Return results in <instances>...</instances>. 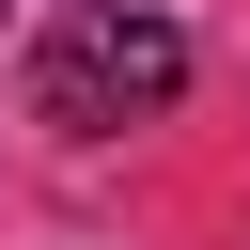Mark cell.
Instances as JSON below:
<instances>
[{
  "instance_id": "6da1fadb",
  "label": "cell",
  "mask_w": 250,
  "mask_h": 250,
  "mask_svg": "<svg viewBox=\"0 0 250 250\" xmlns=\"http://www.w3.org/2000/svg\"><path fill=\"white\" fill-rule=\"evenodd\" d=\"M172 94H188V31L141 16V0H78V16H47V47H31V109H47L62 141L156 125Z\"/></svg>"
}]
</instances>
